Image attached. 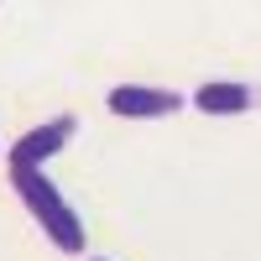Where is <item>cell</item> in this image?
I'll list each match as a JSON object with an SVG mask.
<instances>
[{"instance_id":"3957f363","label":"cell","mask_w":261,"mask_h":261,"mask_svg":"<svg viewBox=\"0 0 261 261\" xmlns=\"http://www.w3.org/2000/svg\"><path fill=\"white\" fill-rule=\"evenodd\" d=\"M73 130H79V120H73V115H53V120L32 125L27 136L11 146V167H42L47 157H58V151L73 141Z\"/></svg>"},{"instance_id":"277c9868","label":"cell","mask_w":261,"mask_h":261,"mask_svg":"<svg viewBox=\"0 0 261 261\" xmlns=\"http://www.w3.org/2000/svg\"><path fill=\"white\" fill-rule=\"evenodd\" d=\"M261 94L251 84H230V79H214V84H199L193 89V110L199 115H246Z\"/></svg>"},{"instance_id":"5b68a950","label":"cell","mask_w":261,"mask_h":261,"mask_svg":"<svg viewBox=\"0 0 261 261\" xmlns=\"http://www.w3.org/2000/svg\"><path fill=\"white\" fill-rule=\"evenodd\" d=\"M94 261H99V256H94Z\"/></svg>"},{"instance_id":"7a4b0ae2","label":"cell","mask_w":261,"mask_h":261,"mask_svg":"<svg viewBox=\"0 0 261 261\" xmlns=\"http://www.w3.org/2000/svg\"><path fill=\"white\" fill-rule=\"evenodd\" d=\"M105 105H110V115H125V120H162V115L183 110V94L178 89H151V84H115Z\"/></svg>"},{"instance_id":"6da1fadb","label":"cell","mask_w":261,"mask_h":261,"mask_svg":"<svg viewBox=\"0 0 261 261\" xmlns=\"http://www.w3.org/2000/svg\"><path fill=\"white\" fill-rule=\"evenodd\" d=\"M11 188H16V199L32 209V220L42 225V235H47L58 251L79 256L84 246H89V235H84V220L68 209V199L58 193V183H53L42 167H11Z\"/></svg>"}]
</instances>
